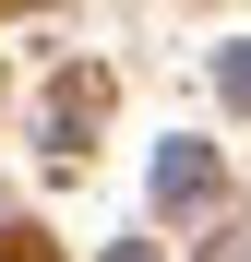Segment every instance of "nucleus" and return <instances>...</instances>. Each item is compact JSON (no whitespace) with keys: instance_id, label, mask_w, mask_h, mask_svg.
<instances>
[{"instance_id":"f03ea898","label":"nucleus","mask_w":251,"mask_h":262,"mask_svg":"<svg viewBox=\"0 0 251 262\" xmlns=\"http://www.w3.org/2000/svg\"><path fill=\"white\" fill-rule=\"evenodd\" d=\"M216 83H227V96L251 107V48H227V60H216Z\"/></svg>"},{"instance_id":"f257e3e1","label":"nucleus","mask_w":251,"mask_h":262,"mask_svg":"<svg viewBox=\"0 0 251 262\" xmlns=\"http://www.w3.org/2000/svg\"><path fill=\"white\" fill-rule=\"evenodd\" d=\"M156 203H216V155L203 143H167L156 155Z\"/></svg>"},{"instance_id":"7ed1b4c3","label":"nucleus","mask_w":251,"mask_h":262,"mask_svg":"<svg viewBox=\"0 0 251 262\" xmlns=\"http://www.w3.org/2000/svg\"><path fill=\"white\" fill-rule=\"evenodd\" d=\"M108 262H156V250H108Z\"/></svg>"}]
</instances>
